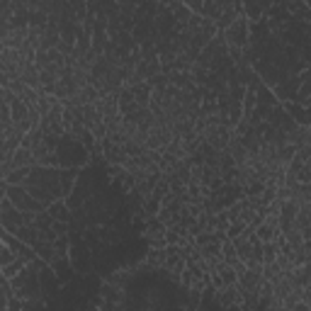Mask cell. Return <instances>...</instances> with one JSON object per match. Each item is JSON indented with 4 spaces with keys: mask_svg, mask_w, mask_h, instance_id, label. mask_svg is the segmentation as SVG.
I'll use <instances>...</instances> for the list:
<instances>
[{
    "mask_svg": "<svg viewBox=\"0 0 311 311\" xmlns=\"http://www.w3.org/2000/svg\"><path fill=\"white\" fill-rule=\"evenodd\" d=\"M49 214L54 217V221H66V224H71L73 221V211L68 209V204H66V200H59V202H54L51 207H49Z\"/></svg>",
    "mask_w": 311,
    "mask_h": 311,
    "instance_id": "obj_5",
    "label": "cell"
},
{
    "mask_svg": "<svg viewBox=\"0 0 311 311\" xmlns=\"http://www.w3.org/2000/svg\"><path fill=\"white\" fill-rule=\"evenodd\" d=\"M27 192L34 200L49 209L54 202L64 200V185H61V168H46V165H34L29 173L27 183Z\"/></svg>",
    "mask_w": 311,
    "mask_h": 311,
    "instance_id": "obj_1",
    "label": "cell"
},
{
    "mask_svg": "<svg viewBox=\"0 0 311 311\" xmlns=\"http://www.w3.org/2000/svg\"><path fill=\"white\" fill-rule=\"evenodd\" d=\"M221 275V280H224V284L226 287H234V284H238V273H236V267H231V265H224L219 270Z\"/></svg>",
    "mask_w": 311,
    "mask_h": 311,
    "instance_id": "obj_11",
    "label": "cell"
},
{
    "mask_svg": "<svg viewBox=\"0 0 311 311\" xmlns=\"http://www.w3.org/2000/svg\"><path fill=\"white\" fill-rule=\"evenodd\" d=\"M0 197H8L20 211H37V214L44 211V207L27 192L25 185H5L3 183V195H0Z\"/></svg>",
    "mask_w": 311,
    "mask_h": 311,
    "instance_id": "obj_2",
    "label": "cell"
},
{
    "mask_svg": "<svg viewBox=\"0 0 311 311\" xmlns=\"http://www.w3.org/2000/svg\"><path fill=\"white\" fill-rule=\"evenodd\" d=\"M277 256H280V246L277 243H263V265H273L277 263Z\"/></svg>",
    "mask_w": 311,
    "mask_h": 311,
    "instance_id": "obj_9",
    "label": "cell"
},
{
    "mask_svg": "<svg viewBox=\"0 0 311 311\" xmlns=\"http://www.w3.org/2000/svg\"><path fill=\"white\" fill-rule=\"evenodd\" d=\"M22 226H29L27 224V214L25 211H20L8 197H0V229L10 231V234H15L17 229Z\"/></svg>",
    "mask_w": 311,
    "mask_h": 311,
    "instance_id": "obj_3",
    "label": "cell"
},
{
    "mask_svg": "<svg viewBox=\"0 0 311 311\" xmlns=\"http://www.w3.org/2000/svg\"><path fill=\"white\" fill-rule=\"evenodd\" d=\"M246 229H248L246 221H234V224L229 226V231H226V236H229V241H234V238H238Z\"/></svg>",
    "mask_w": 311,
    "mask_h": 311,
    "instance_id": "obj_12",
    "label": "cell"
},
{
    "mask_svg": "<svg viewBox=\"0 0 311 311\" xmlns=\"http://www.w3.org/2000/svg\"><path fill=\"white\" fill-rule=\"evenodd\" d=\"M292 311H311V306L306 302H299V304H294Z\"/></svg>",
    "mask_w": 311,
    "mask_h": 311,
    "instance_id": "obj_14",
    "label": "cell"
},
{
    "mask_svg": "<svg viewBox=\"0 0 311 311\" xmlns=\"http://www.w3.org/2000/svg\"><path fill=\"white\" fill-rule=\"evenodd\" d=\"M0 243H5V246H10L15 253H17V258H22L25 263H34L37 260V250L32 246H27L25 241H20L15 234H10V231H5V229H0Z\"/></svg>",
    "mask_w": 311,
    "mask_h": 311,
    "instance_id": "obj_4",
    "label": "cell"
},
{
    "mask_svg": "<svg viewBox=\"0 0 311 311\" xmlns=\"http://www.w3.org/2000/svg\"><path fill=\"white\" fill-rule=\"evenodd\" d=\"M32 168H34V165L17 168V170H12L10 175L0 178V183H5V185H25V183H27V178H29V173H32Z\"/></svg>",
    "mask_w": 311,
    "mask_h": 311,
    "instance_id": "obj_6",
    "label": "cell"
},
{
    "mask_svg": "<svg viewBox=\"0 0 311 311\" xmlns=\"http://www.w3.org/2000/svg\"><path fill=\"white\" fill-rule=\"evenodd\" d=\"M280 234H282V231L275 229V226H270V224H265V221H263V224L256 229V236H258V241H260V243H273V241L280 236Z\"/></svg>",
    "mask_w": 311,
    "mask_h": 311,
    "instance_id": "obj_7",
    "label": "cell"
},
{
    "mask_svg": "<svg viewBox=\"0 0 311 311\" xmlns=\"http://www.w3.org/2000/svg\"><path fill=\"white\" fill-rule=\"evenodd\" d=\"M27 265H32V263H25L22 258H17V260H15L12 265L0 267V275H3V280H15V277H17V275L22 273V270H25Z\"/></svg>",
    "mask_w": 311,
    "mask_h": 311,
    "instance_id": "obj_8",
    "label": "cell"
},
{
    "mask_svg": "<svg viewBox=\"0 0 311 311\" xmlns=\"http://www.w3.org/2000/svg\"><path fill=\"white\" fill-rule=\"evenodd\" d=\"M17 260V253L12 250L10 246H5V243H0V267H5V265H12Z\"/></svg>",
    "mask_w": 311,
    "mask_h": 311,
    "instance_id": "obj_10",
    "label": "cell"
},
{
    "mask_svg": "<svg viewBox=\"0 0 311 311\" xmlns=\"http://www.w3.org/2000/svg\"><path fill=\"white\" fill-rule=\"evenodd\" d=\"M209 275H211V289H214V292H219V289H224V287H226L219 273H209Z\"/></svg>",
    "mask_w": 311,
    "mask_h": 311,
    "instance_id": "obj_13",
    "label": "cell"
}]
</instances>
